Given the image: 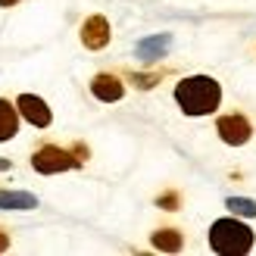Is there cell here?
I'll list each match as a JSON object with an SVG mask.
<instances>
[{
  "instance_id": "6da1fadb",
  "label": "cell",
  "mask_w": 256,
  "mask_h": 256,
  "mask_svg": "<svg viewBox=\"0 0 256 256\" xmlns=\"http://www.w3.org/2000/svg\"><path fill=\"white\" fill-rule=\"evenodd\" d=\"M175 104L188 116H210L222 104V88L210 75H190L175 84Z\"/></svg>"
},
{
  "instance_id": "7a4b0ae2",
  "label": "cell",
  "mask_w": 256,
  "mask_h": 256,
  "mask_svg": "<svg viewBox=\"0 0 256 256\" xmlns=\"http://www.w3.org/2000/svg\"><path fill=\"white\" fill-rule=\"evenodd\" d=\"M210 247L225 256H240L253 250V232L238 219H219L210 228Z\"/></svg>"
},
{
  "instance_id": "3957f363",
  "label": "cell",
  "mask_w": 256,
  "mask_h": 256,
  "mask_svg": "<svg viewBox=\"0 0 256 256\" xmlns=\"http://www.w3.org/2000/svg\"><path fill=\"white\" fill-rule=\"evenodd\" d=\"M32 166L41 175H54V172H66V169L82 166V160H78V153H69L62 147H41V150H34Z\"/></svg>"
},
{
  "instance_id": "277c9868",
  "label": "cell",
  "mask_w": 256,
  "mask_h": 256,
  "mask_svg": "<svg viewBox=\"0 0 256 256\" xmlns=\"http://www.w3.org/2000/svg\"><path fill=\"white\" fill-rule=\"evenodd\" d=\"M216 128H219V138L225 140L228 147H240V144H247L250 134H253V128L250 122L240 116V112H232V116H222L219 122H216Z\"/></svg>"
},
{
  "instance_id": "5b68a950",
  "label": "cell",
  "mask_w": 256,
  "mask_h": 256,
  "mask_svg": "<svg viewBox=\"0 0 256 256\" xmlns=\"http://www.w3.org/2000/svg\"><path fill=\"white\" fill-rule=\"evenodd\" d=\"M16 106H19V116L22 119H28L34 128H47L50 125V106L44 104L41 97H34V94H22L19 100H16Z\"/></svg>"
},
{
  "instance_id": "8992f818",
  "label": "cell",
  "mask_w": 256,
  "mask_h": 256,
  "mask_svg": "<svg viewBox=\"0 0 256 256\" xmlns=\"http://www.w3.org/2000/svg\"><path fill=\"white\" fill-rule=\"evenodd\" d=\"M82 44L88 50H104L110 44V22L104 16H91L82 25Z\"/></svg>"
},
{
  "instance_id": "52a82bcc",
  "label": "cell",
  "mask_w": 256,
  "mask_h": 256,
  "mask_svg": "<svg viewBox=\"0 0 256 256\" xmlns=\"http://www.w3.org/2000/svg\"><path fill=\"white\" fill-rule=\"evenodd\" d=\"M169 47H172V34H150V38H144V41H138L134 54H138V60H144V62H156V60L166 56Z\"/></svg>"
},
{
  "instance_id": "ba28073f",
  "label": "cell",
  "mask_w": 256,
  "mask_h": 256,
  "mask_svg": "<svg viewBox=\"0 0 256 256\" xmlns=\"http://www.w3.org/2000/svg\"><path fill=\"white\" fill-rule=\"evenodd\" d=\"M91 94L97 97V100H104V104H116V100H122V94H125V88H122V82L116 78V75H97V78L91 82Z\"/></svg>"
},
{
  "instance_id": "9c48e42d",
  "label": "cell",
  "mask_w": 256,
  "mask_h": 256,
  "mask_svg": "<svg viewBox=\"0 0 256 256\" xmlns=\"http://www.w3.org/2000/svg\"><path fill=\"white\" fill-rule=\"evenodd\" d=\"M38 197L28 190H0V210H34Z\"/></svg>"
},
{
  "instance_id": "30bf717a",
  "label": "cell",
  "mask_w": 256,
  "mask_h": 256,
  "mask_svg": "<svg viewBox=\"0 0 256 256\" xmlns=\"http://www.w3.org/2000/svg\"><path fill=\"white\" fill-rule=\"evenodd\" d=\"M19 132V106H12L10 100H0V140H10Z\"/></svg>"
},
{
  "instance_id": "8fae6325",
  "label": "cell",
  "mask_w": 256,
  "mask_h": 256,
  "mask_svg": "<svg viewBox=\"0 0 256 256\" xmlns=\"http://www.w3.org/2000/svg\"><path fill=\"white\" fill-rule=\"evenodd\" d=\"M153 247L166 250V253H178L182 250V234H178L175 228H162V232L153 234Z\"/></svg>"
},
{
  "instance_id": "7c38bea8",
  "label": "cell",
  "mask_w": 256,
  "mask_h": 256,
  "mask_svg": "<svg viewBox=\"0 0 256 256\" xmlns=\"http://www.w3.org/2000/svg\"><path fill=\"white\" fill-rule=\"evenodd\" d=\"M225 206L234 216H240V219H256V200H250V197H228Z\"/></svg>"
},
{
  "instance_id": "4fadbf2b",
  "label": "cell",
  "mask_w": 256,
  "mask_h": 256,
  "mask_svg": "<svg viewBox=\"0 0 256 256\" xmlns=\"http://www.w3.org/2000/svg\"><path fill=\"white\" fill-rule=\"evenodd\" d=\"M132 78L138 82V88H153L160 82V75H132Z\"/></svg>"
},
{
  "instance_id": "5bb4252c",
  "label": "cell",
  "mask_w": 256,
  "mask_h": 256,
  "mask_svg": "<svg viewBox=\"0 0 256 256\" xmlns=\"http://www.w3.org/2000/svg\"><path fill=\"white\" fill-rule=\"evenodd\" d=\"M160 206H169V210H175V206H178V197H175V194H166V197H160Z\"/></svg>"
},
{
  "instance_id": "9a60e30c",
  "label": "cell",
  "mask_w": 256,
  "mask_h": 256,
  "mask_svg": "<svg viewBox=\"0 0 256 256\" xmlns=\"http://www.w3.org/2000/svg\"><path fill=\"white\" fill-rule=\"evenodd\" d=\"M10 247V234H4V232H0V253H4Z\"/></svg>"
},
{
  "instance_id": "2e32d148",
  "label": "cell",
  "mask_w": 256,
  "mask_h": 256,
  "mask_svg": "<svg viewBox=\"0 0 256 256\" xmlns=\"http://www.w3.org/2000/svg\"><path fill=\"white\" fill-rule=\"evenodd\" d=\"M4 169H10V160H0V172H4Z\"/></svg>"
},
{
  "instance_id": "e0dca14e",
  "label": "cell",
  "mask_w": 256,
  "mask_h": 256,
  "mask_svg": "<svg viewBox=\"0 0 256 256\" xmlns=\"http://www.w3.org/2000/svg\"><path fill=\"white\" fill-rule=\"evenodd\" d=\"M10 4H16V0H0V6H10Z\"/></svg>"
}]
</instances>
